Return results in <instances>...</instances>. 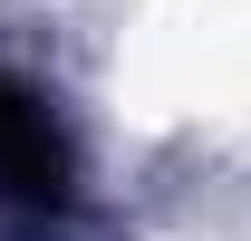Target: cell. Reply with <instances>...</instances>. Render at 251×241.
<instances>
[{
    "instance_id": "obj_1",
    "label": "cell",
    "mask_w": 251,
    "mask_h": 241,
    "mask_svg": "<svg viewBox=\"0 0 251 241\" xmlns=\"http://www.w3.org/2000/svg\"><path fill=\"white\" fill-rule=\"evenodd\" d=\"M0 203L10 212H58L68 203V135L20 77H0Z\"/></svg>"
}]
</instances>
